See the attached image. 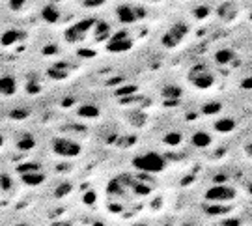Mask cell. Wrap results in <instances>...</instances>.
<instances>
[{
  "instance_id": "obj_1",
  "label": "cell",
  "mask_w": 252,
  "mask_h": 226,
  "mask_svg": "<svg viewBox=\"0 0 252 226\" xmlns=\"http://www.w3.org/2000/svg\"><path fill=\"white\" fill-rule=\"evenodd\" d=\"M133 166L144 174H159L166 168V159H164V155L157 154V152H146L133 159Z\"/></svg>"
},
{
  "instance_id": "obj_2",
  "label": "cell",
  "mask_w": 252,
  "mask_h": 226,
  "mask_svg": "<svg viewBox=\"0 0 252 226\" xmlns=\"http://www.w3.org/2000/svg\"><path fill=\"white\" fill-rule=\"evenodd\" d=\"M189 82L198 90H209L215 84V75L206 64H196L189 71Z\"/></svg>"
},
{
  "instance_id": "obj_3",
  "label": "cell",
  "mask_w": 252,
  "mask_h": 226,
  "mask_svg": "<svg viewBox=\"0 0 252 226\" xmlns=\"http://www.w3.org/2000/svg\"><path fill=\"white\" fill-rule=\"evenodd\" d=\"M51 150L54 155L69 159V157H77L81 154V144L75 142L73 138H67V136H56L51 142Z\"/></svg>"
},
{
  "instance_id": "obj_4",
  "label": "cell",
  "mask_w": 252,
  "mask_h": 226,
  "mask_svg": "<svg viewBox=\"0 0 252 226\" xmlns=\"http://www.w3.org/2000/svg\"><path fill=\"white\" fill-rule=\"evenodd\" d=\"M237 196L234 187L224 185V183H217L213 187H209L206 191V200L211 204H228Z\"/></svg>"
},
{
  "instance_id": "obj_5",
  "label": "cell",
  "mask_w": 252,
  "mask_h": 226,
  "mask_svg": "<svg viewBox=\"0 0 252 226\" xmlns=\"http://www.w3.org/2000/svg\"><path fill=\"white\" fill-rule=\"evenodd\" d=\"M189 34V27L185 25V23H174L168 30H166V34L162 36L161 43L162 47H166V49H176V47L180 45L181 41L187 37Z\"/></svg>"
},
{
  "instance_id": "obj_6",
  "label": "cell",
  "mask_w": 252,
  "mask_h": 226,
  "mask_svg": "<svg viewBox=\"0 0 252 226\" xmlns=\"http://www.w3.org/2000/svg\"><path fill=\"white\" fill-rule=\"evenodd\" d=\"M131 47H133V39L129 37L126 30L114 34V36L110 37V41L107 43V49L110 53H124V51H129Z\"/></svg>"
},
{
  "instance_id": "obj_7",
  "label": "cell",
  "mask_w": 252,
  "mask_h": 226,
  "mask_svg": "<svg viewBox=\"0 0 252 226\" xmlns=\"http://www.w3.org/2000/svg\"><path fill=\"white\" fill-rule=\"evenodd\" d=\"M92 27H95V21H94V19H86V21H82V23H77L75 27H71L65 32V39H67L69 43L79 41L82 36H86V34L90 32Z\"/></svg>"
},
{
  "instance_id": "obj_8",
  "label": "cell",
  "mask_w": 252,
  "mask_h": 226,
  "mask_svg": "<svg viewBox=\"0 0 252 226\" xmlns=\"http://www.w3.org/2000/svg\"><path fill=\"white\" fill-rule=\"evenodd\" d=\"M116 15L122 23H126V25H133V23H136L138 19H142L140 17V15H142V11H140L138 8H135V6L126 4V6H120V8L116 9Z\"/></svg>"
},
{
  "instance_id": "obj_9",
  "label": "cell",
  "mask_w": 252,
  "mask_h": 226,
  "mask_svg": "<svg viewBox=\"0 0 252 226\" xmlns=\"http://www.w3.org/2000/svg\"><path fill=\"white\" fill-rule=\"evenodd\" d=\"M0 88H2V96L9 97V96H13L17 92V81L11 75H4L2 81H0Z\"/></svg>"
},
{
  "instance_id": "obj_10",
  "label": "cell",
  "mask_w": 252,
  "mask_h": 226,
  "mask_svg": "<svg viewBox=\"0 0 252 226\" xmlns=\"http://www.w3.org/2000/svg\"><path fill=\"white\" fill-rule=\"evenodd\" d=\"M43 181H45V176H43V174H41L39 170L27 172V174H23V183H25V185H30V187L41 185Z\"/></svg>"
},
{
  "instance_id": "obj_11",
  "label": "cell",
  "mask_w": 252,
  "mask_h": 226,
  "mask_svg": "<svg viewBox=\"0 0 252 226\" xmlns=\"http://www.w3.org/2000/svg\"><path fill=\"white\" fill-rule=\"evenodd\" d=\"M213 58H215V62L219 64V65H226V64H230L232 60H234L235 55H234V51H232V49L224 47V49H219Z\"/></svg>"
},
{
  "instance_id": "obj_12",
  "label": "cell",
  "mask_w": 252,
  "mask_h": 226,
  "mask_svg": "<svg viewBox=\"0 0 252 226\" xmlns=\"http://www.w3.org/2000/svg\"><path fill=\"white\" fill-rule=\"evenodd\" d=\"M213 127L217 133H232L235 129V122L232 118H220V120H217Z\"/></svg>"
},
{
  "instance_id": "obj_13",
  "label": "cell",
  "mask_w": 252,
  "mask_h": 226,
  "mask_svg": "<svg viewBox=\"0 0 252 226\" xmlns=\"http://www.w3.org/2000/svg\"><path fill=\"white\" fill-rule=\"evenodd\" d=\"M235 13H237V8H235L232 2H224V4L219 8V17L222 19V21H230V19H234Z\"/></svg>"
},
{
  "instance_id": "obj_14",
  "label": "cell",
  "mask_w": 252,
  "mask_h": 226,
  "mask_svg": "<svg viewBox=\"0 0 252 226\" xmlns=\"http://www.w3.org/2000/svg\"><path fill=\"white\" fill-rule=\"evenodd\" d=\"M211 142H213V138L204 131H198V133L192 135V144L196 148H207V146H211Z\"/></svg>"
},
{
  "instance_id": "obj_15",
  "label": "cell",
  "mask_w": 252,
  "mask_h": 226,
  "mask_svg": "<svg viewBox=\"0 0 252 226\" xmlns=\"http://www.w3.org/2000/svg\"><path fill=\"white\" fill-rule=\"evenodd\" d=\"M228 211H230V208L226 204H211L206 208V213L211 217H220V215H226Z\"/></svg>"
},
{
  "instance_id": "obj_16",
  "label": "cell",
  "mask_w": 252,
  "mask_h": 226,
  "mask_svg": "<svg viewBox=\"0 0 252 226\" xmlns=\"http://www.w3.org/2000/svg\"><path fill=\"white\" fill-rule=\"evenodd\" d=\"M79 116L86 118V120H94V118L99 116V109L95 105H84V107L79 109Z\"/></svg>"
},
{
  "instance_id": "obj_17",
  "label": "cell",
  "mask_w": 252,
  "mask_h": 226,
  "mask_svg": "<svg viewBox=\"0 0 252 226\" xmlns=\"http://www.w3.org/2000/svg\"><path fill=\"white\" fill-rule=\"evenodd\" d=\"M21 39V34H19L17 30H8V32H4V36H2V45L4 47H11L15 41Z\"/></svg>"
},
{
  "instance_id": "obj_18",
  "label": "cell",
  "mask_w": 252,
  "mask_h": 226,
  "mask_svg": "<svg viewBox=\"0 0 252 226\" xmlns=\"http://www.w3.org/2000/svg\"><path fill=\"white\" fill-rule=\"evenodd\" d=\"M43 17H45L47 21H51V23H56L58 17H60V11L51 4V6H47V8L43 9Z\"/></svg>"
},
{
  "instance_id": "obj_19",
  "label": "cell",
  "mask_w": 252,
  "mask_h": 226,
  "mask_svg": "<svg viewBox=\"0 0 252 226\" xmlns=\"http://www.w3.org/2000/svg\"><path fill=\"white\" fill-rule=\"evenodd\" d=\"M34 146H36V142H34V138H32V136H23V138L19 140V150H23V152L32 150Z\"/></svg>"
},
{
  "instance_id": "obj_20",
  "label": "cell",
  "mask_w": 252,
  "mask_h": 226,
  "mask_svg": "<svg viewBox=\"0 0 252 226\" xmlns=\"http://www.w3.org/2000/svg\"><path fill=\"white\" fill-rule=\"evenodd\" d=\"M181 140H183V136L180 133H168V135L164 136V144L168 146H178L181 144Z\"/></svg>"
},
{
  "instance_id": "obj_21",
  "label": "cell",
  "mask_w": 252,
  "mask_h": 226,
  "mask_svg": "<svg viewBox=\"0 0 252 226\" xmlns=\"http://www.w3.org/2000/svg\"><path fill=\"white\" fill-rule=\"evenodd\" d=\"M162 94H164V97H170V99L172 97H174V99H180L181 97V90L178 86H166Z\"/></svg>"
},
{
  "instance_id": "obj_22",
  "label": "cell",
  "mask_w": 252,
  "mask_h": 226,
  "mask_svg": "<svg viewBox=\"0 0 252 226\" xmlns=\"http://www.w3.org/2000/svg\"><path fill=\"white\" fill-rule=\"evenodd\" d=\"M69 191H71V185L69 183H62L58 189H56V193H54V196H58V198H62V196H65V194H69Z\"/></svg>"
},
{
  "instance_id": "obj_23",
  "label": "cell",
  "mask_w": 252,
  "mask_h": 226,
  "mask_svg": "<svg viewBox=\"0 0 252 226\" xmlns=\"http://www.w3.org/2000/svg\"><path fill=\"white\" fill-rule=\"evenodd\" d=\"M9 189H11V178H9L8 174H4V176H2V191L8 193Z\"/></svg>"
},
{
  "instance_id": "obj_24",
  "label": "cell",
  "mask_w": 252,
  "mask_h": 226,
  "mask_svg": "<svg viewBox=\"0 0 252 226\" xmlns=\"http://www.w3.org/2000/svg\"><path fill=\"white\" fill-rule=\"evenodd\" d=\"M220 225L222 226H241V221H239V219H224Z\"/></svg>"
},
{
  "instance_id": "obj_25",
  "label": "cell",
  "mask_w": 252,
  "mask_h": 226,
  "mask_svg": "<svg viewBox=\"0 0 252 226\" xmlns=\"http://www.w3.org/2000/svg\"><path fill=\"white\" fill-rule=\"evenodd\" d=\"M92 202H95V193H94V191L84 194V204H92Z\"/></svg>"
},
{
  "instance_id": "obj_26",
  "label": "cell",
  "mask_w": 252,
  "mask_h": 226,
  "mask_svg": "<svg viewBox=\"0 0 252 226\" xmlns=\"http://www.w3.org/2000/svg\"><path fill=\"white\" fill-rule=\"evenodd\" d=\"M219 109H220V105H219V103H213V105H207L206 109H204V112L209 114V112H217Z\"/></svg>"
},
{
  "instance_id": "obj_27",
  "label": "cell",
  "mask_w": 252,
  "mask_h": 226,
  "mask_svg": "<svg viewBox=\"0 0 252 226\" xmlns=\"http://www.w3.org/2000/svg\"><path fill=\"white\" fill-rule=\"evenodd\" d=\"M243 88H247V90H249V88H252V79H249V81L243 82Z\"/></svg>"
},
{
  "instance_id": "obj_28",
  "label": "cell",
  "mask_w": 252,
  "mask_h": 226,
  "mask_svg": "<svg viewBox=\"0 0 252 226\" xmlns=\"http://www.w3.org/2000/svg\"><path fill=\"white\" fill-rule=\"evenodd\" d=\"M86 4L92 6V4H101V0H86Z\"/></svg>"
},
{
  "instance_id": "obj_29",
  "label": "cell",
  "mask_w": 252,
  "mask_h": 226,
  "mask_svg": "<svg viewBox=\"0 0 252 226\" xmlns=\"http://www.w3.org/2000/svg\"><path fill=\"white\" fill-rule=\"evenodd\" d=\"M245 150H247V154H249V155L252 157V144H249L247 148H245Z\"/></svg>"
},
{
  "instance_id": "obj_30",
  "label": "cell",
  "mask_w": 252,
  "mask_h": 226,
  "mask_svg": "<svg viewBox=\"0 0 252 226\" xmlns=\"http://www.w3.org/2000/svg\"><path fill=\"white\" fill-rule=\"evenodd\" d=\"M15 226H27V225H15Z\"/></svg>"
},
{
  "instance_id": "obj_31",
  "label": "cell",
  "mask_w": 252,
  "mask_h": 226,
  "mask_svg": "<svg viewBox=\"0 0 252 226\" xmlns=\"http://www.w3.org/2000/svg\"><path fill=\"white\" fill-rule=\"evenodd\" d=\"M63 226H71V225H63Z\"/></svg>"
},
{
  "instance_id": "obj_32",
  "label": "cell",
  "mask_w": 252,
  "mask_h": 226,
  "mask_svg": "<svg viewBox=\"0 0 252 226\" xmlns=\"http://www.w3.org/2000/svg\"><path fill=\"white\" fill-rule=\"evenodd\" d=\"M217 226H222V225H217Z\"/></svg>"
}]
</instances>
